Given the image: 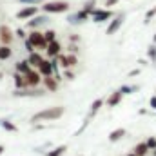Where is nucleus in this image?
Listing matches in <instances>:
<instances>
[{"label": "nucleus", "mask_w": 156, "mask_h": 156, "mask_svg": "<svg viewBox=\"0 0 156 156\" xmlns=\"http://www.w3.org/2000/svg\"><path fill=\"white\" fill-rule=\"evenodd\" d=\"M64 113H66V107H64V105L47 107V109H44V111H40V113H35L29 122H31L33 125L38 123V122H55V120H58V118L64 116Z\"/></svg>", "instance_id": "f257e3e1"}, {"label": "nucleus", "mask_w": 156, "mask_h": 156, "mask_svg": "<svg viewBox=\"0 0 156 156\" xmlns=\"http://www.w3.org/2000/svg\"><path fill=\"white\" fill-rule=\"evenodd\" d=\"M69 7H71V4L66 2V0H51V2L42 4V11L45 15H49V13H67Z\"/></svg>", "instance_id": "f03ea898"}, {"label": "nucleus", "mask_w": 156, "mask_h": 156, "mask_svg": "<svg viewBox=\"0 0 156 156\" xmlns=\"http://www.w3.org/2000/svg\"><path fill=\"white\" fill-rule=\"evenodd\" d=\"M87 20H91V15L85 13L83 9H78L75 13H69V15H67V24H71V26H82V24H85Z\"/></svg>", "instance_id": "7ed1b4c3"}, {"label": "nucleus", "mask_w": 156, "mask_h": 156, "mask_svg": "<svg viewBox=\"0 0 156 156\" xmlns=\"http://www.w3.org/2000/svg\"><path fill=\"white\" fill-rule=\"evenodd\" d=\"M27 40L35 45V49H44V51H45V47H47V40H45L44 33H42L40 29H33V31L27 35Z\"/></svg>", "instance_id": "20e7f679"}, {"label": "nucleus", "mask_w": 156, "mask_h": 156, "mask_svg": "<svg viewBox=\"0 0 156 156\" xmlns=\"http://www.w3.org/2000/svg\"><path fill=\"white\" fill-rule=\"evenodd\" d=\"M113 16H115V15H113L111 9H100V7H96V9L91 13V20H93L94 24H104V22L111 20Z\"/></svg>", "instance_id": "39448f33"}, {"label": "nucleus", "mask_w": 156, "mask_h": 156, "mask_svg": "<svg viewBox=\"0 0 156 156\" xmlns=\"http://www.w3.org/2000/svg\"><path fill=\"white\" fill-rule=\"evenodd\" d=\"M123 22H125V13H118L116 16H113L111 20H109V26H107V29H105V35H115L118 33V29L123 26Z\"/></svg>", "instance_id": "423d86ee"}, {"label": "nucleus", "mask_w": 156, "mask_h": 156, "mask_svg": "<svg viewBox=\"0 0 156 156\" xmlns=\"http://www.w3.org/2000/svg\"><path fill=\"white\" fill-rule=\"evenodd\" d=\"M45 89L40 87H24V89H15L13 96H29V98H37V96H44Z\"/></svg>", "instance_id": "0eeeda50"}, {"label": "nucleus", "mask_w": 156, "mask_h": 156, "mask_svg": "<svg viewBox=\"0 0 156 156\" xmlns=\"http://www.w3.org/2000/svg\"><path fill=\"white\" fill-rule=\"evenodd\" d=\"M47 22H49V16H47L45 13H38L37 16H33V18H29V20H27L26 27L33 31V29H40V27H42V26H45Z\"/></svg>", "instance_id": "6e6552de"}, {"label": "nucleus", "mask_w": 156, "mask_h": 156, "mask_svg": "<svg viewBox=\"0 0 156 156\" xmlns=\"http://www.w3.org/2000/svg\"><path fill=\"white\" fill-rule=\"evenodd\" d=\"M37 15H38V5H24L16 13V18L18 20H29V18H33Z\"/></svg>", "instance_id": "1a4fd4ad"}, {"label": "nucleus", "mask_w": 156, "mask_h": 156, "mask_svg": "<svg viewBox=\"0 0 156 156\" xmlns=\"http://www.w3.org/2000/svg\"><path fill=\"white\" fill-rule=\"evenodd\" d=\"M24 78H26V87H38L42 83V75L37 69H31L27 75H24Z\"/></svg>", "instance_id": "9d476101"}, {"label": "nucleus", "mask_w": 156, "mask_h": 156, "mask_svg": "<svg viewBox=\"0 0 156 156\" xmlns=\"http://www.w3.org/2000/svg\"><path fill=\"white\" fill-rule=\"evenodd\" d=\"M13 38H15V35H13V29L9 26H0V42H2V45H9L13 42Z\"/></svg>", "instance_id": "9b49d317"}, {"label": "nucleus", "mask_w": 156, "mask_h": 156, "mask_svg": "<svg viewBox=\"0 0 156 156\" xmlns=\"http://www.w3.org/2000/svg\"><path fill=\"white\" fill-rule=\"evenodd\" d=\"M60 53H62V44H60L58 40L47 44V47H45V55H47L49 58H55V56H58Z\"/></svg>", "instance_id": "f8f14e48"}, {"label": "nucleus", "mask_w": 156, "mask_h": 156, "mask_svg": "<svg viewBox=\"0 0 156 156\" xmlns=\"http://www.w3.org/2000/svg\"><path fill=\"white\" fill-rule=\"evenodd\" d=\"M122 98H123L122 91H120V89H116V91H113V93L107 96V100H105V105H107V107H116L118 104L122 102Z\"/></svg>", "instance_id": "ddd939ff"}, {"label": "nucleus", "mask_w": 156, "mask_h": 156, "mask_svg": "<svg viewBox=\"0 0 156 156\" xmlns=\"http://www.w3.org/2000/svg\"><path fill=\"white\" fill-rule=\"evenodd\" d=\"M37 71L42 75V78L53 76V69H51V62H49V58H44V60H42V64L38 66V69H37Z\"/></svg>", "instance_id": "4468645a"}, {"label": "nucleus", "mask_w": 156, "mask_h": 156, "mask_svg": "<svg viewBox=\"0 0 156 156\" xmlns=\"http://www.w3.org/2000/svg\"><path fill=\"white\" fill-rule=\"evenodd\" d=\"M133 153H134L136 156H149L151 154V149L147 147L145 142H140V144H136V145L133 147Z\"/></svg>", "instance_id": "2eb2a0df"}, {"label": "nucleus", "mask_w": 156, "mask_h": 156, "mask_svg": "<svg viewBox=\"0 0 156 156\" xmlns=\"http://www.w3.org/2000/svg\"><path fill=\"white\" fill-rule=\"evenodd\" d=\"M42 83H44L45 91H51V93H55V91L58 89V82L55 80V76H45V78H42Z\"/></svg>", "instance_id": "dca6fc26"}, {"label": "nucleus", "mask_w": 156, "mask_h": 156, "mask_svg": "<svg viewBox=\"0 0 156 156\" xmlns=\"http://www.w3.org/2000/svg\"><path fill=\"white\" fill-rule=\"evenodd\" d=\"M31 69H33V67L29 66V62H27V60H20V62H16V64H15V71H16V73H20V75H27Z\"/></svg>", "instance_id": "f3484780"}, {"label": "nucleus", "mask_w": 156, "mask_h": 156, "mask_svg": "<svg viewBox=\"0 0 156 156\" xmlns=\"http://www.w3.org/2000/svg\"><path fill=\"white\" fill-rule=\"evenodd\" d=\"M105 104V100H102V98H96L93 104H91V109H89V115H87V118H94L96 116V113L100 111V107Z\"/></svg>", "instance_id": "a211bd4d"}, {"label": "nucleus", "mask_w": 156, "mask_h": 156, "mask_svg": "<svg viewBox=\"0 0 156 156\" xmlns=\"http://www.w3.org/2000/svg\"><path fill=\"white\" fill-rule=\"evenodd\" d=\"M125 134H127V131H125L123 127H118V129H115V131H111V133H109V142H113V144H115V142H118V140H122Z\"/></svg>", "instance_id": "6ab92c4d"}, {"label": "nucleus", "mask_w": 156, "mask_h": 156, "mask_svg": "<svg viewBox=\"0 0 156 156\" xmlns=\"http://www.w3.org/2000/svg\"><path fill=\"white\" fill-rule=\"evenodd\" d=\"M42 60H44V56H42L40 53H37V51H35V53H31V55L27 56L29 66H31V67H37V69H38V66L42 64Z\"/></svg>", "instance_id": "aec40b11"}, {"label": "nucleus", "mask_w": 156, "mask_h": 156, "mask_svg": "<svg viewBox=\"0 0 156 156\" xmlns=\"http://www.w3.org/2000/svg\"><path fill=\"white\" fill-rule=\"evenodd\" d=\"M0 127H2L4 131H7V133H16V131H18V127H16L13 122L5 120V118H0Z\"/></svg>", "instance_id": "412c9836"}, {"label": "nucleus", "mask_w": 156, "mask_h": 156, "mask_svg": "<svg viewBox=\"0 0 156 156\" xmlns=\"http://www.w3.org/2000/svg\"><path fill=\"white\" fill-rule=\"evenodd\" d=\"M13 83H15V89H24V87H26V78H24V75H20V73L15 71V75H13Z\"/></svg>", "instance_id": "4be33fe9"}, {"label": "nucleus", "mask_w": 156, "mask_h": 156, "mask_svg": "<svg viewBox=\"0 0 156 156\" xmlns=\"http://www.w3.org/2000/svg\"><path fill=\"white\" fill-rule=\"evenodd\" d=\"M120 91H122V94H123V96H125V94H133V93L140 91V85H129V83H125V85H122V87H120Z\"/></svg>", "instance_id": "5701e85b"}, {"label": "nucleus", "mask_w": 156, "mask_h": 156, "mask_svg": "<svg viewBox=\"0 0 156 156\" xmlns=\"http://www.w3.org/2000/svg\"><path fill=\"white\" fill-rule=\"evenodd\" d=\"M13 55V49L9 45H0V60H9Z\"/></svg>", "instance_id": "b1692460"}, {"label": "nucleus", "mask_w": 156, "mask_h": 156, "mask_svg": "<svg viewBox=\"0 0 156 156\" xmlns=\"http://www.w3.org/2000/svg\"><path fill=\"white\" fill-rule=\"evenodd\" d=\"M66 151H67V145H58V147H55L53 151H47L45 156H62Z\"/></svg>", "instance_id": "393cba45"}, {"label": "nucleus", "mask_w": 156, "mask_h": 156, "mask_svg": "<svg viewBox=\"0 0 156 156\" xmlns=\"http://www.w3.org/2000/svg\"><path fill=\"white\" fill-rule=\"evenodd\" d=\"M82 9H83L85 13H89V15H91V13L96 9V0H87V2H83Z\"/></svg>", "instance_id": "a878e982"}, {"label": "nucleus", "mask_w": 156, "mask_h": 156, "mask_svg": "<svg viewBox=\"0 0 156 156\" xmlns=\"http://www.w3.org/2000/svg\"><path fill=\"white\" fill-rule=\"evenodd\" d=\"M49 62H51L53 76H55V75H60V62H58V56H55V58H49Z\"/></svg>", "instance_id": "bb28decb"}, {"label": "nucleus", "mask_w": 156, "mask_h": 156, "mask_svg": "<svg viewBox=\"0 0 156 156\" xmlns=\"http://www.w3.org/2000/svg\"><path fill=\"white\" fill-rule=\"evenodd\" d=\"M154 16H156V5H154V7H151V9L145 13V16H144V24L147 26V24H149V22H151Z\"/></svg>", "instance_id": "cd10ccee"}, {"label": "nucleus", "mask_w": 156, "mask_h": 156, "mask_svg": "<svg viewBox=\"0 0 156 156\" xmlns=\"http://www.w3.org/2000/svg\"><path fill=\"white\" fill-rule=\"evenodd\" d=\"M147 56H149V60L156 64V44H151L149 45V49H147Z\"/></svg>", "instance_id": "c85d7f7f"}, {"label": "nucleus", "mask_w": 156, "mask_h": 156, "mask_svg": "<svg viewBox=\"0 0 156 156\" xmlns=\"http://www.w3.org/2000/svg\"><path fill=\"white\" fill-rule=\"evenodd\" d=\"M44 37L47 40V44H49V42H55V40H56V31H55V29H47V31L44 33Z\"/></svg>", "instance_id": "c756f323"}, {"label": "nucleus", "mask_w": 156, "mask_h": 156, "mask_svg": "<svg viewBox=\"0 0 156 156\" xmlns=\"http://www.w3.org/2000/svg\"><path fill=\"white\" fill-rule=\"evenodd\" d=\"M18 4H22V5H40V4H44V0H18Z\"/></svg>", "instance_id": "7c9ffc66"}, {"label": "nucleus", "mask_w": 156, "mask_h": 156, "mask_svg": "<svg viewBox=\"0 0 156 156\" xmlns=\"http://www.w3.org/2000/svg\"><path fill=\"white\" fill-rule=\"evenodd\" d=\"M15 35H16V38H22V40L27 38V33H26L24 27H16V29H15Z\"/></svg>", "instance_id": "2f4dec72"}, {"label": "nucleus", "mask_w": 156, "mask_h": 156, "mask_svg": "<svg viewBox=\"0 0 156 156\" xmlns=\"http://www.w3.org/2000/svg\"><path fill=\"white\" fill-rule=\"evenodd\" d=\"M145 144H147V147H149L151 151H154L156 149V136H149V138L145 140Z\"/></svg>", "instance_id": "473e14b6"}, {"label": "nucleus", "mask_w": 156, "mask_h": 156, "mask_svg": "<svg viewBox=\"0 0 156 156\" xmlns=\"http://www.w3.org/2000/svg\"><path fill=\"white\" fill-rule=\"evenodd\" d=\"M62 76L66 78V80H69V82H71V80H75V76H76V75H75V71H71V69H66Z\"/></svg>", "instance_id": "72a5a7b5"}, {"label": "nucleus", "mask_w": 156, "mask_h": 156, "mask_svg": "<svg viewBox=\"0 0 156 156\" xmlns=\"http://www.w3.org/2000/svg\"><path fill=\"white\" fill-rule=\"evenodd\" d=\"M24 47H26V51H27L29 55H31V53H35V45H33V44H31L27 38L24 40Z\"/></svg>", "instance_id": "f704fd0d"}, {"label": "nucleus", "mask_w": 156, "mask_h": 156, "mask_svg": "<svg viewBox=\"0 0 156 156\" xmlns=\"http://www.w3.org/2000/svg\"><path fill=\"white\" fill-rule=\"evenodd\" d=\"M67 49H69V53H73V55H76V53H78V45H76V44H69V47H67Z\"/></svg>", "instance_id": "c9c22d12"}, {"label": "nucleus", "mask_w": 156, "mask_h": 156, "mask_svg": "<svg viewBox=\"0 0 156 156\" xmlns=\"http://www.w3.org/2000/svg\"><path fill=\"white\" fill-rule=\"evenodd\" d=\"M149 107L156 111V94H154V96H151V100H149Z\"/></svg>", "instance_id": "e433bc0d"}, {"label": "nucleus", "mask_w": 156, "mask_h": 156, "mask_svg": "<svg viewBox=\"0 0 156 156\" xmlns=\"http://www.w3.org/2000/svg\"><path fill=\"white\" fill-rule=\"evenodd\" d=\"M78 42H80V37L78 35H71L69 37V44H78Z\"/></svg>", "instance_id": "4c0bfd02"}, {"label": "nucleus", "mask_w": 156, "mask_h": 156, "mask_svg": "<svg viewBox=\"0 0 156 156\" xmlns=\"http://www.w3.org/2000/svg\"><path fill=\"white\" fill-rule=\"evenodd\" d=\"M118 2H120V0H105V5H107V7H111V5H116Z\"/></svg>", "instance_id": "58836bf2"}, {"label": "nucleus", "mask_w": 156, "mask_h": 156, "mask_svg": "<svg viewBox=\"0 0 156 156\" xmlns=\"http://www.w3.org/2000/svg\"><path fill=\"white\" fill-rule=\"evenodd\" d=\"M140 75V69H133V71H129V76H138Z\"/></svg>", "instance_id": "ea45409f"}, {"label": "nucleus", "mask_w": 156, "mask_h": 156, "mask_svg": "<svg viewBox=\"0 0 156 156\" xmlns=\"http://www.w3.org/2000/svg\"><path fill=\"white\" fill-rule=\"evenodd\" d=\"M4 151H5V147H4V145H0V154H2Z\"/></svg>", "instance_id": "a19ab883"}, {"label": "nucleus", "mask_w": 156, "mask_h": 156, "mask_svg": "<svg viewBox=\"0 0 156 156\" xmlns=\"http://www.w3.org/2000/svg\"><path fill=\"white\" fill-rule=\"evenodd\" d=\"M125 156H136V154H134V153L131 151V153H127V154H125Z\"/></svg>", "instance_id": "79ce46f5"}, {"label": "nucleus", "mask_w": 156, "mask_h": 156, "mask_svg": "<svg viewBox=\"0 0 156 156\" xmlns=\"http://www.w3.org/2000/svg\"><path fill=\"white\" fill-rule=\"evenodd\" d=\"M151 156H156V149L154 151H151Z\"/></svg>", "instance_id": "37998d69"}, {"label": "nucleus", "mask_w": 156, "mask_h": 156, "mask_svg": "<svg viewBox=\"0 0 156 156\" xmlns=\"http://www.w3.org/2000/svg\"><path fill=\"white\" fill-rule=\"evenodd\" d=\"M153 44H156V35H154V37H153Z\"/></svg>", "instance_id": "c03bdc74"}, {"label": "nucleus", "mask_w": 156, "mask_h": 156, "mask_svg": "<svg viewBox=\"0 0 156 156\" xmlns=\"http://www.w3.org/2000/svg\"><path fill=\"white\" fill-rule=\"evenodd\" d=\"M2 78H4V73H2V71H0V80H2Z\"/></svg>", "instance_id": "a18cd8bd"}, {"label": "nucleus", "mask_w": 156, "mask_h": 156, "mask_svg": "<svg viewBox=\"0 0 156 156\" xmlns=\"http://www.w3.org/2000/svg\"><path fill=\"white\" fill-rule=\"evenodd\" d=\"M78 156H82V154H78Z\"/></svg>", "instance_id": "49530a36"}, {"label": "nucleus", "mask_w": 156, "mask_h": 156, "mask_svg": "<svg viewBox=\"0 0 156 156\" xmlns=\"http://www.w3.org/2000/svg\"><path fill=\"white\" fill-rule=\"evenodd\" d=\"M154 94H156V91H154Z\"/></svg>", "instance_id": "de8ad7c7"}]
</instances>
